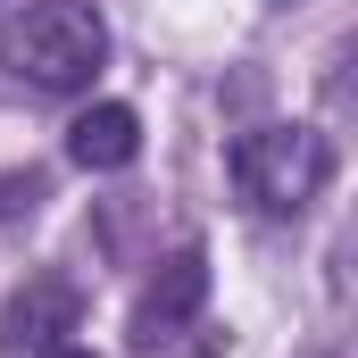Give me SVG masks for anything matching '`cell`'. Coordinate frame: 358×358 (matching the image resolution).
Returning <instances> with one entry per match:
<instances>
[{"mask_svg":"<svg viewBox=\"0 0 358 358\" xmlns=\"http://www.w3.org/2000/svg\"><path fill=\"white\" fill-rule=\"evenodd\" d=\"M100 59H108V25H100V8H84V0H34L8 25V67L34 76L42 92L92 84Z\"/></svg>","mask_w":358,"mask_h":358,"instance_id":"7a4b0ae2","label":"cell"},{"mask_svg":"<svg viewBox=\"0 0 358 358\" xmlns=\"http://www.w3.org/2000/svg\"><path fill=\"white\" fill-rule=\"evenodd\" d=\"M225 167H234V192L250 200V208H267V217H300L325 176H334V150H325V134H308V125H259V134H242L234 150H225Z\"/></svg>","mask_w":358,"mask_h":358,"instance_id":"6da1fadb","label":"cell"},{"mask_svg":"<svg viewBox=\"0 0 358 358\" xmlns=\"http://www.w3.org/2000/svg\"><path fill=\"white\" fill-rule=\"evenodd\" d=\"M76 317H84L76 283H67V275H34V283L0 308V350H50L59 334H76Z\"/></svg>","mask_w":358,"mask_h":358,"instance_id":"277c9868","label":"cell"},{"mask_svg":"<svg viewBox=\"0 0 358 358\" xmlns=\"http://www.w3.org/2000/svg\"><path fill=\"white\" fill-rule=\"evenodd\" d=\"M134 150H142V117H134L125 100H100V108H84V117L67 125V159H76V167H92V176L134 167Z\"/></svg>","mask_w":358,"mask_h":358,"instance_id":"5b68a950","label":"cell"},{"mask_svg":"<svg viewBox=\"0 0 358 358\" xmlns=\"http://www.w3.org/2000/svg\"><path fill=\"white\" fill-rule=\"evenodd\" d=\"M0 8H8V0H0Z\"/></svg>","mask_w":358,"mask_h":358,"instance_id":"ba28073f","label":"cell"},{"mask_svg":"<svg viewBox=\"0 0 358 358\" xmlns=\"http://www.w3.org/2000/svg\"><path fill=\"white\" fill-rule=\"evenodd\" d=\"M42 358H92V350H67V342H50V350H42Z\"/></svg>","mask_w":358,"mask_h":358,"instance_id":"52a82bcc","label":"cell"},{"mask_svg":"<svg viewBox=\"0 0 358 358\" xmlns=\"http://www.w3.org/2000/svg\"><path fill=\"white\" fill-rule=\"evenodd\" d=\"M200 300H208V250H176V259H159L150 283L134 292V342H142V350L176 342L183 325L200 317Z\"/></svg>","mask_w":358,"mask_h":358,"instance_id":"3957f363","label":"cell"},{"mask_svg":"<svg viewBox=\"0 0 358 358\" xmlns=\"http://www.w3.org/2000/svg\"><path fill=\"white\" fill-rule=\"evenodd\" d=\"M42 200V176L25 167V176H0V217H17V208H34Z\"/></svg>","mask_w":358,"mask_h":358,"instance_id":"8992f818","label":"cell"}]
</instances>
